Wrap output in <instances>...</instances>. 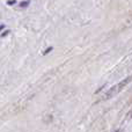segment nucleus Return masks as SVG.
I'll return each mask as SVG.
<instances>
[{
	"instance_id": "obj_1",
	"label": "nucleus",
	"mask_w": 132,
	"mask_h": 132,
	"mask_svg": "<svg viewBox=\"0 0 132 132\" xmlns=\"http://www.w3.org/2000/svg\"><path fill=\"white\" fill-rule=\"evenodd\" d=\"M131 80H132V74L130 75V77L125 78L124 80H122V81L118 82L117 85H115L114 87H111V88L108 90V93L105 94L104 100H108V98H110V97H112V96H115L116 94H118L119 92H122V90H123V88L129 84V82L131 81Z\"/></svg>"
},
{
	"instance_id": "obj_2",
	"label": "nucleus",
	"mask_w": 132,
	"mask_h": 132,
	"mask_svg": "<svg viewBox=\"0 0 132 132\" xmlns=\"http://www.w3.org/2000/svg\"><path fill=\"white\" fill-rule=\"evenodd\" d=\"M29 4H30V1H29V0H27V1H22V2H21L20 6L21 7H27Z\"/></svg>"
},
{
	"instance_id": "obj_3",
	"label": "nucleus",
	"mask_w": 132,
	"mask_h": 132,
	"mask_svg": "<svg viewBox=\"0 0 132 132\" xmlns=\"http://www.w3.org/2000/svg\"><path fill=\"white\" fill-rule=\"evenodd\" d=\"M51 50H52V46H50V48H48V49H46V50H45V51H44V52H43V55H48V53L50 52Z\"/></svg>"
},
{
	"instance_id": "obj_4",
	"label": "nucleus",
	"mask_w": 132,
	"mask_h": 132,
	"mask_svg": "<svg viewBox=\"0 0 132 132\" xmlns=\"http://www.w3.org/2000/svg\"><path fill=\"white\" fill-rule=\"evenodd\" d=\"M8 34H9V30H7V31H5L4 34L1 35V37H5V36H6V35H8Z\"/></svg>"
},
{
	"instance_id": "obj_5",
	"label": "nucleus",
	"mask_w": 132,
	"mask_h": 132,
	"mask_svg": "<svg viewBox=\"0 0 132 132\" xmlns=\"http://www.w3.org/2000/svg\"><path fill=\"white\" fill-rule=\"evenodd\" d=\"M15 4V1H14V0H9L8 1V5H14Z\"/></svg>"
}]
</instances>
